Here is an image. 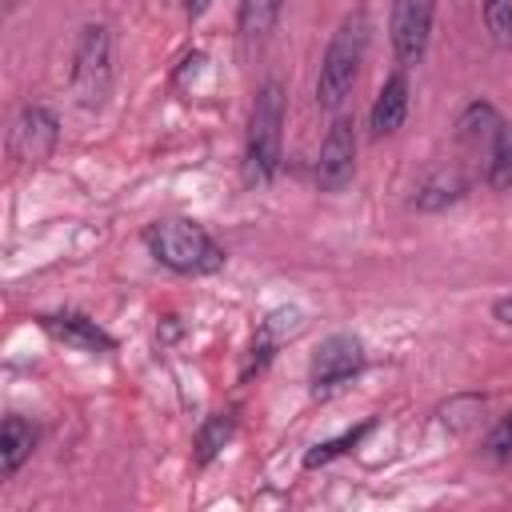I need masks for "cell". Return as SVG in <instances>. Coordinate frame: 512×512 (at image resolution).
<instances>
[{
    "instance_id": "obj_19",
    "label": "cell",
    "mask_w": 512,
    "mask_h": 512,
    "mask_svg": "<svg viewBox=\"0 0 512 512\" xmlns=\"http://www.w3.org/2000/svg\"><path fill=\"white\" fill-rule=\"evenodd\" d=\"M480 12L492 44H512V0H480Z\"/></svg>"
},
{
    "instance_id": "obj_8",
    "label": "cell",
    "mask_w": 512,
    "mask_h": 512,
    "mask_svg": "<svg viewBox=\"0 0 512 512\" xmlns=\"http://www.w3.org/2000/svg\"><path fill=\"white\" fill-rule=\"evenodd\" d=\"M352 176H356V128L348 116H336L316 156V188L340 192L352 184Z\"/></svg>"
},
{
    "instance_id": "obj_9",
    "label": "cell",
    "mask_w": 512,
    "mask_h": 512,
    "mask_svg": "<svg viewBox=\"0 0 512 512\" xmlns=\"http://www.w3.org/2000/svg\"><path fill=\"white\" fill-rule=\"evenodd\" d=\"M304 332V312L296 308V304H284V308H272L264 320H260V328H256V336H252V348H248V360H244V380H252V376H260L272 360H276V352L288 344V340H296Z\"/></svg>"
},
{
    "instance_id": "obj_15",
    "label": "cell",
    "mask_w": 512,
    "mask_h": 512,
    "mask_svg": "<svg viewBox=\"0 0 512 512\" xmlns=\"http://www.w3.org/2000/svg\"><path fill=\"white\" fill-rule=\"evenodd\" d=\"M36 448V428L24 416H4L0 424V476H16Z\"/></svg>"
},
{
    "instance_id": "obj_14",
    "label": "cell",
    "mask_w": 512,
    "mask_h": 512,
    "mask_svg": "<svg viewBox=\"0 0 512 512\" xmlns=\"http://www.w3.org/2000/svg\"><path fill=\"white\" fill-rule=\"evenodd\" d=\"M232 436H236V412H232V408L204 416L200 428H196V436H192V460H196L200 468H208V464L224 452V444H228Z\"/></svg>"
},
{
    "instance_id": "obj_12",
    "label": "cell",
    "mask_w": 512,
    "mask_h": 512,
    "mask_svg": "<svg viewBox=\"0 0 512 512\" xmlns=\"http://www.w3.org/2000/svg\"><path fill=\"white\" fill-rule=\"evenodd\" d=\"M500 132H504V120H500V112L488 100H472L456 116V140L464 148H488L492 152V144L500 140Z\"/></svg>"
},
{
    "instance_id": "obj_17",
    "label": "cell",
    "mask_w": 512,
    "mask_h": 512,
    "mask_svg": "<svg viewBox=\"0 0 512 512\" xmlns=\"http://www.w3.org/2000/svg\"><path fill=\"white\" fill-rule=\"evenodd\" d=\"M372 424L376 420H360L356 428H344L340 436H332V440H320L316 448H308L304 452V468H324V464H332L336 456H344V452H352L368 432H372Z\"/></svg>"
},
{
    "instance_id": "obj_1",
    "label": "cell",
    "mask_w": 512,
    "mask_h": 512,
    "mask_svg": "<svg viewBox=\"0 0 512 512\" xmlns=\"http://www.w3.org/2000/svg\"><path fill=\"white\" fill-rule=\"evenodd\" d=\"M144 244L156 264H164L168 272H180V276H208V272L224 268V248L208 236L204 224H196L188 216H168V220L148 224Z\"/></svg>"
},
{
    "instance_id": "obj_3",
    "label": "cell",
    "mask_w": 512,
    "mask_h": 512,
    "mask_svg": "<svg viewBox=\"0 0 512 512\" xmlns=\"http://www.w3.org/2000/svg\"><path fill=\"white\" fill-rule=\"evenodd\" d=\"M364 48H368V12L364 8H352L328 48H324V60H320V76H316V104L320 108H340L356 84V72H360V60H364Z\"/></svg>"
},
{
    "instance_id": "obj_18",
    "label": "cell",
    "mask_w": 512,
    "mask_h": 512,
    "mask_svg": "<svg viewBox=\"0 0 512 512\" xmlns=\"http://www.w3.org/2000/svg\"><path fill=\"white\" fill-rule=\"evenodd\" d=\"M488 188H496V192L512 188V128L508 124H504L500 140L492 144V152H488Z\"/></svg>"
},
{
    "instance_id": "obj_23",
    "label": "cell",
    "mask_w": 512,
    "mask_h": 512,
    "mask_svg": "<svg viewBox=\"0 0 512 512\" xmlns=\"http://www.w3.org/2000/svg\"><path fill=\"white\" fill-rule=\"evenodd\" d=\"M16 4H20V0H4V8H8V12H12V8H16Z\"/></svg>"
},
{
    "instance_id": "obj_4",
    "label": "cell",
    "mask_w": 512,
    "mask_h": 512,
    "mask_svg": "<svg viewBox=\"0 0 512 512\" xmlns=\"http://www.w3.org/2000/svg\"><path fill=\"white\" fill-rule=\"evenodd\" d=\"M112 92V36L104 24H84L72 52V96L84 112L104 108Z\"/></svg>"
},
{
    "instance_id": "obj_21",
    "label": "cell",
    "mask_w": 512,
    "mask_h": 512,
    "mask_svg": "<svg viewBox=\"0 0 512 512\" xmlns=\"http://www.w3.org/2000/svg\"><path fill=\"white\" fill-rule=\"evenodd\" d=\"M492 320L504 324V328H512V296H500V300L492 304Z\"/></svg>"
},
{
    "instance_id": "obj_20",
    "label": "cell",
    "mask_w": 512,
    "mask_h": 512,
    "mask_svg": "<svg viewBox=\"0 0 512 512\" xmlns=\"http://www.w3.org/2000/svg\"><path fill=\"white\" fill-rule=\"evenodd\" d=\"M484 452H488V456H508V452H512V408L492 424V432H488V440H484Z\"/></svg>"
},
{
    "instance_id": "obj_2",
    "label": "cell",
    "mask_w": 512,
    "mask_h": 512,
    "mask_svg": "<svg viewBox=\"0 0 512 512\" xmlns=\"http://www.w3.org/2000/svg\"><path fill=\"white\" fill-rule=\"evenodd\" d=\"M284 112H288V96L280 80H264L256 100H252V116H248V140H244V180L252 188L268 184L280 168V144H284Z\"/></svg>"
},
{
    "instance_id": "obj_6",
    "label": "cell",
    "mask_w": 512,
    "mask_h": 512,
    "mask_svg": "<svg viewBox=\"0 0 512 512\" xmlns=\"http://www.w3.org/2000/svg\"><path fill=\"white\" fill-rule=\"evenodd\" d=\"M432 20H436V0H392V52L408 68L428 52L432 40Z\"/></svg>"
},
{
    "instance_id": "obj_16",
    "label": "cell",
    "mask_w": 512,
    "mask_h": 512,
    "mask_svg": "<svg viewBox=\"0 0 512 512\" xmlns=\"http://www.w3.org/2000/svg\"><path fill=\"white\" fill-rule=\"evenodd\" d=\"M284 4L288 0H240V20H236L240 24V36L244 40H264L276 28Z\"/></svg>"
},
{
    "instance_id": "obj_10",
    "label": "cell",
    "mask_w": 512,
    "mask_h": 512,
    "mask_svg": "<svg viewBox=\"0 0 512 512\" xmlns=\"http://www.w3.org/2000/svg\"><path fill=\"white\" fill-rule=\"evenodd\" d=\"M408 100H412L408 72L396 68V72L380 84V92H376V100H372V112H368V128H372L376 140L400 132V124H404V116H408Z\"/></svg>"
},
{
    "instance_id": "obj_7",
    "label": "cell",
    "mask_w": 512,
    "mask_h": 512,
    "mask_svg": "<svg viewBox=\"0 0 512 512\" xmlns=\"http://www.w3.org/2000/svg\"><path fill=\"white\" fill-rule=\"evenodd\" d=\"M364 368V344L352 332H332L328 340H320V348L312 352L308 364V380L316 392L324 388H340L344 380H352Z\"/></svg>"
},
{
    "instance_id": "obj_13",
    "label": "cell",
    "mask_w": 512,
    "mask_h": 512,
    "mask_svg": "<svg viewBox=\"0 0 512 512\" xmlns=\"http://www.w3.org/2000/svg\"><path fill=\"white\" fill-rule=\"evenodd\" d=\"M464 192H468V180H464L460 168H436V172H428V176L416 184L412 208H420V212H444V208L456 204Z\"/></svg>"
},
{
    "instance_id": "obj_11",
    "label": "cell",
    "mask_w": 512,
    "mask_h": 512,
    "mask_svg": "<svg viewBox=\"0 0 512 512\" xmlns=\"http://www.w3.org/2000/svg\"><path fill=\"white\" fill-rule=\"evenodd\" d=\"M40 328L48 336H56L60 344L80 348V352H112L116 348V340L96 320H88L84 312H52V316H40Z\"/></svg>"
},
{
    "instance_id": "obj_5",
    "label": "cell",
    "mask_w": 512,
    "mask_h": 512,
    "mask_svg": "<svg viewBox=\"0 0 512 512\" xmlns=\"http://www.w3.org/2000/svg\"><path fill=\"white\" fill-rule=\"evenodd\" d=\"M60 144V120L52 108L44 104H28L20 108V116L12 120V132H8V152L20 160V164H44Z\"/></svg>"
},
{
    "instance_id": "obj_22",
    "label": "cell",
    "mask_w": 512,
    "mask_h": 512,
    "mask_svg": "<svg viewBox=\"0 0 512 512\" xmlns=\"http://www.w3.org/2000/svg\"><path fill=\"white\" fill-rule=\"evenodd\" d=\"M180 4H184V12H188L192 20H200V16L208 12V0H180Z\"/></svg>"
}]
</instances>
